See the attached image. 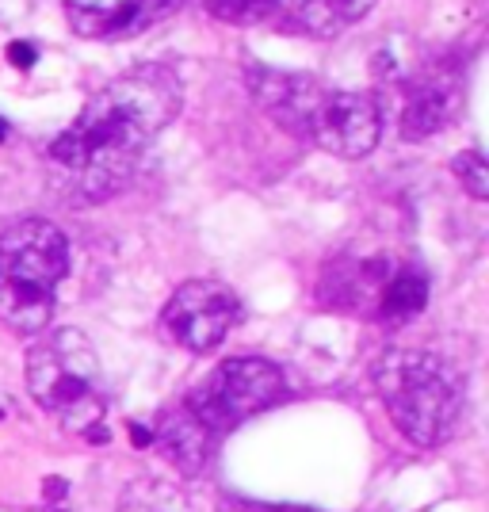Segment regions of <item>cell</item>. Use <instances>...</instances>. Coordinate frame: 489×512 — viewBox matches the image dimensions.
<instances>
[{
  "label": "cell",
  "instance_id": "6da1fadb",
  "mask_svg": "<svg viewBox=\"0 0 489 512\" xmlns=\"http://www.w3.org/2000/svg\"><path fill=\"white\" fill-rule=\"evenodd\" d=\"M184 104L180 77L165 65H138L100 88L77 123L54 138L50 161L85 199H107L130 180L146 146Z\"/></svg>",
  "mask_w": 489,
  "mask_h": 512
},
{
  "label": "cell",
  "instance_id": "7a4b0ae2",
  "mask_svg": "<svg viewBox=\"0 0 489 512\" xmlns=\"http://www.w3.org/2000/svg\"><path fill=\"white\" fill-rule=\"evenodd\" d=\"M249 88H253L256 104L279 127L318 142L325 153L356 161L379 146L383 111L371 92H337V88L321 85L318 77L283 73V69H253Z\"/></svg>",
  "mask_w": 489,
  "mask_h": 512
},
{
  "label": "cell",
  "instance_id": "3957f363",
  "mask_svg": "<svg viewBox=\"0 0 489 512\" xmlns=\"http://www.w3.org/2000/svg\"><path fill=\"white\" fill-rule=\"evenodd\" d=\"M375 386L390 421L417 448H440L463 425L467 383L444 356L394 348L375 363Z\"/></svg>",
  "mask_w": 489,
  "mask_h": 512
},
{
  "label": "cell",
  "instance_id": "277c9868",
  "mask_svg": "<svg viewBox=\"0 0 489 512\" xmlns=\"http://www.w3.org/2000/svg\"><path fill=\"white\" fill-rule=\"evenodd\" d=\"M69 272V241L54 222L27 218L0 234V321L16 333H43Z\"/></svg>",
  "mask_w": 489,
  "mask_h": 512
},
{
  "label": "cell",
  "instance_id": "5b68a950",
  "mask_svg": "<svg viewBox=\"0 0 489 512\" xmlns=\"http://www.w3.org/2000/svg\"><path fill=\"white\" fill-rule=\"evenodd\" d=\"M27 390L73 432H92L104 417L100 360L81 329L39 333L27 352Z\"/></svg>",
  "mask_w": 489,
  "mask_h": 512
},
{
  "label": "cell",
  "instance_id": "8992f818",
  "mask_svg": "<svg viewBox=\"0 0 489 512\" xmlns=\"http://www.w3.org/2000/svg\"><path fill=\"white\" fill-rule=\"evenodd\" d=\"M283 394H287V383H283V371L276 363L260 360V356H234V360L218 363L211 375L195 386L184 406L211 432H230L241 421L272 409Z\"/></svg>",
  "mask_w": 489,
  "mask_h": 512
},
{
  "label": "cell",
  "instance_id": "52a82bcc",
  "mask_svg": "<svg viewBox=\"0 0 489 512\" xmlns=\"http://www.w3.org/2000/svg\"><path fill=\"white\" fill-rule=\"evenodd\" d=\"M241 318V302L230 287L214 279H192L184 283L165 306V329L176 344L188 352H214L226 341L230 325Z\"/></svg>",
  "mask_w": 489,
  "mask_h": 512
},
{
  "label": "cell",
  "instance_id": "ba28073f",
  "mask_svg": "<svg viewBox=\"0 0 489 512\" xmlns=\"http://www.w3.org/2000/svg\"><path fill=\"white\" fill-rule=\"evenodd\" d=\"M337 299L363 302L383 325H405L428 306V276L417 264L367 260L356 268V279L337 291Z\"/></svg>",
  "mask_w": 489,
  "mask_h": 512
},
{
  "label": "cell",
  "instance_id": "9c48e42d",
  "mask_svg": "<svg viewBox=\"0 0 489 512\" xmlns=\"http://www.w3.org/2000/svg\"><path fill=\"white\" fill-rule=\"evenodd\" d=\"M180 4L184 0H92V4L69 0L65 12L73 31L85 39H130L172 16Z\"/></svg>",
  "mask_w": 489,
  "mask_h": 512
},
{
  "label": "cell",
  "instance_id": "30bf717a",
  "mask_svg": "<svg viewBox=\"0 0 489 512\" xmlns=\"http://www.w3.org/2000/svg\"><path fill=\"white\" fill-rule=\"evenodd\" d=\"M211 428L203 425L188 406H176L169 413H161V421L153 425V444L165 451L172 467L180 474H199L207 463V448H211Z\"/></svg>",
  "mask_w": 489,
  "mask_h": 512
},
{
  "label": "cell",
  "instance_id": "8fae6325",
  "mask_svg": "<svg viewBox=\"0 0 489 512\" xmlns=\"http://www.w3.org/2000/svg\"><path fill=\"white\" fill-rule=\"evenodd\" d=\"M455 115V88L440 77H421L405 85L402 104V134L405 138H432L451 123Z\"/></svg>",
  "mask_w": 489,
  "mask_h": 512
},
{
  "label": "cell",
  "instance_id": "7c38bea8",
  "mask_svg": "<svg viewBox=\"0 0 489 512\" xmlns=\"http://www.w3.org/2000/svg\"><path fill=\"white\" fill-rule=\"evenodd\" d=\"M375 8V0H276V12H283L298 31L314 39H333L363 20Z\"/></svg>",
  "mask_w": 489,
  "mask_h": 512
},
{
  "label": "cell",
  "instance_id": "4fadbf2b",
  "mask_svg": "<svg viewBox=\"0 0 489 512\" xmlns=\"http://www.w3.org/2000/svg\"><path fill=\"white\" fill-rule=\"evenodd\" d=\"M203 8L226 23H260L276 16V0H203Z\"/></svg>",
  "mask_w": 489,
  "mask_h": 512
},
{
  "label": "cell",
  "instance_id": "5bb4252c",
  "mask_svg": "<svg viewBox=\"0 0 489 512\" xmlns=\"http://www.w3.org/2000/svg\"><path fill=\"white\" fill-rule=\"evenodd\" d=\"M451 169H455L459 184H463V188H467L478 203H482V199H489V165H486V157H482V153L463 150L459 157H455V165H451Z\"/></svg>",
  "mask_w": 489,
  "mask_h": 512
},
{
  "label": "cell",
  "instance_id": "9a60e30c",
  "mask_svg": "<svg viewBox=\"0 0 489 512\" xmlns=\"http://www.w3.org/2000/svg\"><path fill=\"white\" fill-rule=\"evenodd\" d=\"M0 512H65V509H54V505H43V509H0Z\"/></svg>",
  "mask_w": 489,
  "mask_h": 512
}]
</instances>
